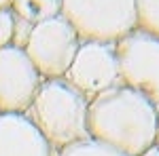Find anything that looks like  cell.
I'll list each match as a JSON object with an SVG mask.
<instances>
[{"mask_svg": "<svg viewBox=\"0 0 159 156\" xmlns=\"http://www.w3.org/2000/svg\"><path fill=\"white\" fill-rule=\"evenodd\" d=\"M32 27L34 25L24 21V19H19V17H15V21H13V40L11 44L17 48H24L25 42H28V38L32 34Z\"/></svg>", "mask_w": 159, "mask_h": 156, "instance_id": "4fadbf2b", "label": "cell"}, {"mask_svg": "<svg viewBox=\"0 0 159 156\" xmlns=\"http://www.w3.org/2000/svg\"><path fill=\"white\" fill-rule=\"evenodd\" d=\"M89 99L64 78H47L38 86L28 108V118L38 127L49 145L60 152L68 145L89 139L87 133Z\"/></svg>", "mask_w": 159, "mask_h": 156, "instance_id": "7a4b0ae2", "label": "cell"}, {"mask_svg": "<svg viewBox=\"0 0 159 156\" xmlns=\"http://www.w3.org/2000/svg\"><path fill=\"white\" fill-rule=\"evenodd\" d=\"M43 76L36 72L24 48H0V114H25Z\"/></svg>", "mask_w": 159, "mask_h": 156, "instance_id": "52a82bcc", "label": "cell"}, {"mask_svg": "<svg viewBox=\"0 0 159 156\" xmlns=\"http://www.w3.org/2000/svg\"><path fill=\"white\" fill-rule=\"evenodd\" d=\"M119 82L147 97L159 110V38L136 27L115 42Z\"/></svg>", "mask_w": 159, "mask_h": 156, "instance_id": "277c9868", "label": "cell"}, {"mask_svg": "<svg viewBox=\"0 0 159 156\" xmlns=\"http://www.w3.org/2000/svg\"><path fill=\"white\" fill-rule=\"evenodd\" d=\"M81 40L117 42L138 27L136 0H61V13Z\"/></svg>", "mask_w": 159, "mask_h": 156, "instance_id": "3957f363", "label": "cell"}, {"mask_svg": "<svg viewBox=\"0 0 159 156\" xmlns=\"http://www.w3.org/2000/svg\"><path fill=\"white\" fill-rule=\"evenodd\" d=\"M64 80L70 82L91 101L96 95L119 84V68L115 55V42L81 40Z\"/></svg>", "mask_w": 159, "mask_h": 156, "instance_id": "8992f818", "label": "cell"}, {"mask_svg": "<svg viewBox=\"0 0 159 156\" xmlns=\"http://www.w3.org/2000/svg\"><path fill=\"white\" fill-rule=\"evenodd\" d=\"M9 9L15 17L36 25L61 13V0H11Z\"/></svg>", "mask_w": 159, "mask_h": 156, "instance_id": "9c48e42d", "label": "cell"}, {"mask_svg": "<svg viewBox=\"0 0 159 156\" xmlns=\"http://www.w3.org/2000/svg\"><path fill=\"white\" fill-rule=\"evenodd\" d=\"M155 144L159 145V110H157V135H155Z\"/></svg>", "mask_w": 159, "mask_h": 156, "instance_id": "9a60e30c", "label": "cell"}, {"mask_svg": "<svg viewBox=\"0 0 159 156\" xmlns=\"http://www.w3.org/2000/svg\"><path fill=\"white\" fill-rule=\"evenodd\" d=\"M87 133L125 156H140L157 135V108L142 93L115 84L89 101Z\"/></svg>", "mask_w": 159, "mask_h": 156, "instance_id": "6da1fadb", "label": "cell"}, {"mask_svg": "<svg viewBox=\"0 0 159 156\" xmlns=\"http://www.w3.org/2000/svg\"><path fill=\"white\" fill-rule=\"evenodd\" d=\"M138 27L159 38V0H136Z\"/></svg>", "mask_w": 159, "mask_h": 156, "instance_id": "30bf717a", "label": "cell"}, {"mask_svg": "<svg viewBox=\"0 0 159 156\" xmlns=\"http://www.w3.org/2000/svg\"><path fill=\"white\" fill-rule=\"evenodd\" d=\"M140 156H159V145H157V144L148 145V148H147V150H144Z\"/></svg>", "mask_w": 159, "mask_h": 156, "instance_id": "5bb4252c", "label": "cell"}, {"mask_svg": "<svg viewBox=\"0 0 159 156\" xmlns=\"http://www.w3.org/2000/svg\"><path fill=\"white\" fill-rule=\"evenodd\" d=\"M57 156H125V154H121V152H117V150H112V148L89 137V139L76 141V144L60 150Z\"/></svg>", "mask_w": 159, "mask_h": 156, "instance_id": "8fae6325", "label": "cell"}, {"mask_svg": "<svg viewBox=\"0 0 159 156\" xmlns=\"http://www.w3.org/2000/svg\"><path fill=\"white\" fill-rule=\"evenodd\" d=\"M9 4H11V0H0V9H9Z\"/></svg>", "mask_w": 159, "mask_h": 156, "instance_id": "2e32d148", "label": "cell"}, {"mask_svg": "<svg viewBox=\"0 0 159 156\" xmlns=\"http://www.w3.org/2000/svg\"><path fill=\"white\" fill-rule=\"evenodd\" d=\"M0 156H57L28 114H0Z\"/></svg>", "mask_w": 159, "mask_h": 156, "instance_id": "ba28073f", "label": "cell"}, {"mask_svg": "<svg viewBox=\"0 0 159 156\" xmlns=\"http://www.w3.org/2000/svg\"><path fill=\"white\" fill-rule=\"evenodd\" d=\"M13 21H15V15H13L11 9H0V48L11 44Z\"/></svg>", "mask_w": 159, "mask_h": 156, "instance_id": "7c38bea8", "label": "cell"}, {"mask_svg": "<svg viewBox=\"0 0 159 156\" xmlns=\"http://www.w3.org/2000/svg\"><path fill=\"white\" fill-rule=\"evenodd\" d=\"M81 38L64 15H55L32 27V34L24 47V53L36 72L47 78H64L74 55L79 51Z\"/></svg>", "mask_w": 159, "mask_h": 156, "instance_id": "5b68a950", "label": "cell"}]
</instances>
